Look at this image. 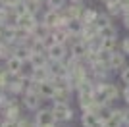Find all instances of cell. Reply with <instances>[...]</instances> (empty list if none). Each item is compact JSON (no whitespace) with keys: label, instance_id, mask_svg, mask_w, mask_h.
I'll list each match as a JSON object with an SVG mask.
<instances>
[{"label":"cell","instance_id":"cell-9","mask_svg":"<svg viewBox=\"0 0 129 127\" xmlns=\"http://www.w3.org/2000/svg\"><path fill=\"white\" fill-rule=\"evenodd\" d=\"M81 125L83 127H104V121L94 112H83L81 114Z\"/></svg>","mask_w":129,"mask_h":127},{"label":"cell","instance_id":"cell-22","mask_svg":"<svg viewBox=\"0 0 129 127\" xmlns=\"http://www.w3.org/2000/svg\"><path fill=\"white\" fill-rule=\"evenodd\" d=\"M10 77H14V75L10 73V71H8V68H6V64L4 66H0V87H8V83H10Z\"/></svg>","mask_w":129,"mask_h":127},{"label":"cell","instance_id":"cell-18","mask_svg":"<svg viewBox=\"0 0 129 127\" xmlns=\"http://www.w3.org/2000/svg\"><path fill=\"white\" fill-rule=\"evenodd\" d=\"M48 79H52L48 66H46V68H35V75H33V81H48Z\"/></svg>","mask_w":129,"mask_h":127},{"label":"cell","instance_id":"cell-34","mask_svg":"<svg viewBox=\"0 0 129 127\" xmlns=\"http://www.w3.org/2000/svg\"><path fill=\"white\" fill-rule=\"evenodd\" d=\"M21 2H25V4H29V2H31V0H21Z\"/></svg>","mask_w":129,"mask_h":127},{"label":"cell","instance_id":"cell-23","mask_svg":"<svg viewBox=\"0 0 129 127\" xmlns=\"http://www.w3.org/2000/svg\"><path fill=\"white\" fill-rule=\"evenodd\" d=\"M100 37H102V39H106V37H118V27L114 25V23L106 25L104 29H100Z\"/></svg>","mask_w":129,"mask_h":127},{"label":"cell","instance_id":"cell-6","mask_svg":"<svg viewBox=\"0 0 129 127\" xmlns=\"http://www.w3.org/2000/svg\"><path fill=\"white\" fill-rule=\"evenodd\" d=\"M48 69H50L52 79L68 77V75H70V66H68V62H64V60H60V62H50L48 64Z\"/></svg>","mask_w":129,"mask_h":127},{"label":"cell","instance_id":"cell-28","mask_svg":"<svg viewBox=\"0 0 129 127\" xmlns=\"http://www.w3.org/2000/svg\"><path fill=\"white\" fill-rule=\"evenodd\" d=\"M19 2H21V0H0V4H4V6H10V8L17 6Z\"/></svg>","mask_w":129,"mask_h":127},{"label":"cell","instance_id":"cell-30","mask_svg":"<svg viewBox=\"0 0 129 127\" xmlns=\"http://www.w3.org/2000/svg\"><path fill=\"white\" fill-rule=\"evenodd\" d=\"M121 21H123V27H125V29H129V12L121 16Z\"/></svg>","mask_w":129,"mask_h":127},{"label":"cell","instance_id":"cell-8","mask_svg":"<svg viewBox=\"0 0 129 127\" xmlns=\"http://www.w3.org/2000/svg\"><path fill=\"white\" fill-rule=\"evenodd\" d=\"M27 85H29V81H23V79H19V77H16V79H12L10 83H8L6 92H8V94H14V96H21L27 90Z\"/></svg>","mask_w":129,"mask_h":127},{"label":"cell","instance_id":"cell-13","mask_svg":"<svg viewBox=\"0 0 129 127\" xmlns=\"http://www.w3.org/2000/svg\"><path fill=\"white\" fill-rule=\"evenodd\" d=\"M83 6H81V2H71V6H66L64 10H62V14H64L68 19H81V16H83Z\"/></svg>","mask_w":129,"mask_h":127},{"label":"cell","instance_id":"cell-35","mask_svg":"<svg viewBox=\"0 0 129 127\" xmlns=\"http://www.w3.org/2000/svg\"><path fill=\"white\" fill-rule=\"evenodd\" d=\"M71 2H83V0H71Z\"/></svg>","mask_w":129,"mask_h":127},{"label":"cell","instance_id":"cell-26","mask_svg":"<svg viewBox=\"0 0 129 127\" xmlns=\"http://www.w3.org/2000/svg\"><path fill=\"white\" fill-rule=\"evenodd\" d=\"M119 50H121L125 56H129V37H125L123 41H121V44H119Z\"/></svg>","mask_w":129,"mask_h":127},{"label":"cell","instance_id":"cell-16","mask_svg":"<svg viewBox=\"0 0 129 127\" xmlns=\"http://www.w3.org/2000/svg\"><path fill=\"white\" fill-rule=\"evenodd\" d=\"M31 54H33V48L29 44H16V56L21 58L23 62H29L31 60Z\"/></svg>","mask_w":129,"mask_h":127},{"label":"cell","instance_id":"cell-19","mask_svg":"<svg viewBox=\"0 0 129 127\" xmlns=\"http://www.w3.org/2000/svg\"><path fill=\"white\" fill-rule=\"evenodd\" d=\"M98 17V12L94 10V8H85L83 10V16H81V19L85 21V23H94Z\"/></svg>","mask_w":129,"mask_h":127},{"label":"cell","instance_id":"cell-21","mask_svg":"<svg viewBox=\"0 0 129 127\" xmlns=\"http://www.w3.org/2000/svg\"><path fill=\"white\" fill-rule=\"evenodd\" d=\"M116 46H118V37H106L102 39V50H108V52H114L116 50Z\"/></svg>","mask_w":129,"mask_h":127},{"label":"cell","instance_id":"cell-37","mask_svg":"<svg viewBox=\"0 0 129 127\" xmlns=\"http://www.w3.org/2000/svg\"><path fill=\"white\" fill-rule=\"evenodd\" d=\"M100 2H106V0H100Z\"/></svg>","mask_w":129,"mask_h":127},{"label":"cell","instance_id":"cell-32","mask_svg":"<svg viewBox=\"0 0 129 127\" xmlns=\"http://www.w3.org/2000/svg\"><path fill=\"white\" fill-rule=\"evenodd\" d=\"M123 119H125V121L129 123V106H127V108H125V116H123Z\"/></svg>","mask_w":129,"mask_h":127},{"label":"cell","instance_id":"cell-33","mask_svg":"<svg viewBox=\"0 0 129 127\" xmlns=\"http://www.w3.org/2000/svg\"><path fill=\"white\" fill-rule=\"evenodd\" d=\"M2 35H4V25L0 23V41H2Z\"/></svg>","mask_w":129,"mask_h":127},{"label":"cell","instance_id":"cell-29","mask_svg":"<svg viewBox=\"0 0 129 127\" xmlns=\"http://www.w3.org/2000/svg\"><path fill=\"white\" fill-rule=\"evenodd\" d=\"M2 127H19V125H17V121H6V119H2Z\"/></svg>","mask_w":129,"mask_h":127},{"label":"cell","instance_id":"cell-5","mask_svg":"<svg viewBox=\"0 0 129 127\" xmlns=\"http://www.w3.org/2000/svg\"><path fill=\"white\" fill-rule=\"evenodd\" d=\"M127 56H125L121 50H114L112 54H110V62H108V68L112 69V73L114 71H121V69L127 66Z\"/></svg>","mask_w":129,"mask_h":127},{"label":"cell","instance_id":"cell-14","mask_svg":"<svg viewBox=\"0 0 129 127\" xmlns=\"http://www.w3.org/2000/svg\"><path fill=\"white\" fill-rule=\"evenodd\" d=\"M39 25V21H37V16L35 14H23V16H19V27L21 29H25V31L33 33V29Z\"/></svg>","mask_w":129,"mask_h":127},{"label":"cell","instance_id":"cell-31","mask_svg":"<svg viewBox=\"0 0 129 127\" xmlns=\"http://www.w3.org/2000/svg\"><path fill=\"white\" fill-rule=\"evenodd\" d=\"M6 94H8V92H6V89H4V87H0V104H2V100L6 98Z\"/></svg>","mask_w":129,"mask_h":127},{"label":"cell","instance_id":"cell-7","mask_svg":"<svg viewBox=\"0 0 129 127\" xmlns=\"http://www.w3.org/2000/svg\"><path fill=\"white\" fill-rule=\"evenodd\" d=\"M70 50H71V54H73V58L85 60L87 52H89V44H87L83 39H73V42L70 44Z\"/></svg>","mask_w":129,"mask_h":127},{"label":"cell","instance_id":"cell-25","mask_svg":"<svg viewBox=\"0 0 129 127\" xmlns=\"http://www.w3.org/2000/svg\"><path fill=\"white\" fill-rule=\"evenodd\" d=\"M119 79H121V83H123V85H129V64L119 71Z\"/></svg>","mask_w":129,"mask_h":127},{"label":"cell","instance_id":"cell-10","mask_svg":"<svg viewBox=\"0 0 129 127\" xmlns=\"http://www.w3.org/2000/svg\"><path fill=\"white\" fill-rule=\"evenodd\" d=\"M29 64H31L33 68H46L50 64V58H48V54H46V50H33Z\"/></svg>","mask_w":129,"mask_h":127},{"label":"cell","instance_id":"cell-3","mask_svg":"<svg viewBox=\"0 0 129 127\" xmlns=\"http://www.w3.org/2000/svg\"><path fill=\"white\" fill-rule=\"evenodd\" d=\"M33 119H35V123L41 125V127H54L56 123H58V119H56V116H54L52 108H39V110L35 112Z\"/></svg>","mask_w":129,"mask_h":127},{"label":"cell","instance_id":"cell-15","mask_svg":"<svg viewBox=\"0 0 129 127\" xmlns=\"http://www.w3.org/2000/svg\"><path fill=\"white\" fill-rule=\"evenodd\" d=\"M25 64H27V62H23L21 58H17L16 54H14L12 58H8V60H6V68H8V71H10V73L14 75V77H16V75L19 73V71H21V68L25 66Z\"/></svg>","mask_w":129,"mask_h":127},{"label":"cell","instance_id":"cell-2","mask_svg":"<svg viewBox=\"0 0 129 127\" xmlns=\"http://www.w3.org/2000/svg\"><path fill=\"white\" fill-rule=\"evenodd\" d=\"M46 54H48L50 62H60V60L70 62V60H73V54H71L70 46H66V44H62V42H56V44H52V46L46 50Z\"/></svg>","mask_w":129,"mask_h":127},{"label":"cell","instance_id":"cell-1","mask_svg":"<svg viewBox=\"0 0 129 127\" xmlns=\"http://www.w3.org/2000/svg\"><path fill=\"white\" fill-rule=\"evenodd\" d=\"M52 112L58 123H64V121H71L73 119V108L70 106V102H64V100H52Z\"/></svg>","mask_w":129,"mask_h":127},{"label":"cell","instance_id":"cell-4","mask_svg":"<svg viewBox=\"0 0 129 127\" xmlns=\"http://www.w3.org/2000/svg\"><path fill=\"white\" fill-rule=\"evenodd\" d=\"M21 102H23V106H25L29 112H37L39 108H41V104H43V96L39 94V92H35V90L27 89L21 94Z\"/></svg>","mask_w":129,"mask_h":127},{"label":"cell","instance_id":"cell-20","mask_svg":"<svg viewBox=\"0 0 129 127\" xmlns=\"http://www.w3.org/2000/svg\"><path fill=\"white\" fill-rule=\"evenodd\" d=\"M94 23H96L98 29H104L106 25H110V23H112V16H110L108 12H102V14H98V17H96V21H94Z\"/></svg>","mask_w":129,"mask_h":127},{"label":"cell","instance_id":"cell-17","mask_svg":"<svg viewBox=\"0 0 129 127\" xmlns=\"http://www.w3.org/2000/svg\"><path fill=\"white\" fill-rule=\"evenodd\" d=\"M50 33H52V29H50L48 25H44L43 21H39V25L35 27V29H33V35H35V37H37L39 41H43L44 37H48Z\"/></svg>","mask_w":129,"mask_h":127},{"label":"cell","instance_id":"cell-11","mask_svg":"<svg viewBox=\"0 0 129 127\" xmlns=\"http://www.w3.org/2000/svg\"><path fill=\"white\" fill-rule=\"evenodd\" d=\"M102 90H104V94H106L108 102L114 106V102L118 100V98H121V90H119L118 85H114V83H102Z\"/></svg>","mask_w":129,"mask_h":127},{"label":"cell","instance_id":"cell-12","mask_svg":"<svg viewBox=\"0 0 129 127\" xmlns=\"http://www.w3.org/2000/svg\"><path fill=\"white\" fill-rule=\"evenodd\" d=\"M66 29L70 31L71 39H79L81 35H83V29H85V21L83 19H68Z\"/></svg>","mask_w":129,"mask_h":127},{"label":"cell","instance_id":"cell-24","mask_svg":"<svg viewBox=\"0 0 129 127\" xmlns=\"http://www.w3.org/2000/svg\"><path fill=\"white\" fill-rule=\"evenodd\" d=\"M44 4L50 10H64L66 8V0H44Z\"/></svg>","mask_w":129,"mask_h":127},{"label":"cell","instance_id":"cell-36","mask_svg":"<svg viewBox=\"0 0 129 127\" xmlns=\"http://www.w3.org/2000/svg\"><path fill=\"white\" fill-rule=\"evenodd\" d=\"M33 127H41V125H37V123H33Z\"/></svg>","mask_w":129,"mask_h":127},{"label":"cell","instance_id":"cell-27","mask_svg":"<svg viewBox=\"0 0 129 127\" xmlns=\"http://www.w3.org/2000/svg\"><path fill=\"white\" fill-rule=\"evenodd\" d=\"M121 98H123L125 104L129 106V85H125V87H123V90H121Z\"/></svg>","mask_w":129,"mask_h":127}]
</instances>
